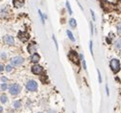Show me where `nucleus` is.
<instances>
[{
  "mask_svg": "<svg viewBox=\"0 0 121 113\" xmlns=\"http://www.w3.org/2000/svg\"><path fill=\"white\" fill-rule=\"evenodd\" d=\"M89 26H90V35H93V24H92V22L90 21V23H89Z\"/></svg>",
  "mask_w": 121,
  "mask_h": 113,
  "instance_id": "25",
  "label": "nucleus"
},
{
  "mask_svg": "<svg viewBox=\"0 0 121 113\" xmlns=\"http://www.w3.org/2000/svg\"><path fill=\"white\" fill-rule=\"evenodd\" d=\"M97 72H98V80H99V84H101V83H102V76H101V73H100V71H99V70H97Z\"/></svg>",
  "mask_w": 121,
  "mask_h": 113,
  "instance_id": "27",
  "label": "nucleus"
},
{
  "mask_svg": "<svg viewBox=\"0 0 121 113\" xmlns=\"http://www.w3.org/2000/svg\"><path fill=\"white\" fill-rule=\"evenodd\" d=\"M116 31H117V34L118 35H121V22L116 25Z\"/></svg>",
  "mask_w": 121,
  "mask_h": 113,
  "instance_id": "22",
  "label": "nucleus"
},
{
  "mask_svg": "<svg viewBox=\"0 0 121 113\" xmlns=\"http://www.w3.org/2000/svg\"><path fill=\"white\" fill-rule=\"evenodd\" d=\"M27 51L29 54H34L36 51H37V45L35 42H32V43H30L27 47Z\"/></svg>",
  "mask_w": 121,
  "mask_h": 113,
  "instance_id": "10",
  "label": "nucleus"
},
{
  "mask_svg": "<svg viewBox=\"0 0 121 113\" xmlns=\"http://www.w3.org/2000/svg\"><path fill=\"white\" fill-rule=\"evenodd\" d=\"M3 41H4L5 44H7V45H9V46H13L14 43H16L13 37H12V36H10V35L5 36V37L3 38Z\"/></svg>",
  "mask_w": 121,
  "mask_h": 113,
  "instance_id": "7",
  "label": "nucleus"
},
{
  "mask_svg": "<svg viewBox=\"0 0 121 113\" xmlns=\"http://www.w3.org/2000/svg\"><path fill=\"white\" fill-rule=\"evenodd\" d=\"M116 7H117L118 11L121 13V0H117V4H116Z\"/></svg>",
  "mask_w": 121,
  "mask_h": 113,
  "instance_id": "24",
  "label": "nucleus"
},
{
  "mask_svg": "<svg viewBox=\"0 0 121 113\" xmlns=\"http://www.w3.org/2000/svg\"><path fill=\"white\" fill-rule=\"evenodd\" d=\"M119 55H120V57H121V50H120V52H119Z\"/></svg>",
  "mask_w": 121,
  "mask_h": 113,
  "instance_id": "34",
  "label": "nucleus"
},
{
  "mask_svg": "<svg viewBox=\"0 0 121 113\" xmlns=\"http://www.w3.org/2000/svg\"><path fill=\"white\" fill-rule=\"evenodd\" d=\"M106 92H107V95H108V96H110V91H109V86H108V84L106 85Z\"/></svg>",
  "mask_w": 121,
  "mask_h": 113,
  "instance_id": "31",
  "label": "nucleus"
},
{
  "mask_svg": "<svg viewBox=\"0 0 121 113\" xmlns=\"http://www.w3.org/2000/svg\"><path fill=\"white\" fill-rule=\"evenodd\" d=\"M66 35H67V37H68V38L72 41V42H75V38H74V36H73V34H72V32L70 31V30H66Z\"/></svg>",
  "mask_w": 121,
  "mask_h": 113,
  "instance_id": "13",
  "label": "nucleus"
},
{
  "mask_svg": "<svg viewBox=\"0 0 121 113\" xmlns=\"http://www.w3.org/2000/svg\"><path fill=\"white\" fill-rule=\"evenodd\" d=\"M68 59H69L73 63L77 64V65H78L79 62H80V57H79V55L77 54V52L74 51V50L69 51V53H68Z\"/></svg>",
  "mask_w": 121,
  "mask_h": 113,
  "instance_id": "4",
  "label": "nucleus"
},
{
  "mask_svg": "<svg viewBox=\"0 0 121 113\" xmlns=\"http://www.w3.org/2000/svg\"><path fill=\"white\" fill-rule=\"evenodd\" d=\"M13 107L16 108V109H18L21 106V102L20 101H14L13 104Z\"/></svg>",
  "mask_w": 121,
  "mask_h": 113,
  "instance_id": "16",
  "label": "nucleus"
},
{
  "mask_svg": "<svg viewBox=\"0 0 121 113\" xmlns=\"http://www.w3.org/2000/svg\"><path fill=\"white\" fill-rule=\"evenodd\" d=\"M25 4V0H13V5L14 8L19 9L21 7H23Z\"/></svg>",
  "mask_w": 121,
  "mask_h": 113,
  "instance_id": "9",
  "label": "nucleus"
},
{
  "mask_svg": "<svg viewBox=\"0 0 121 113\" xmlns=\"http://www.w3.org/2000/svg\"><path fill=\"white\" fill-rule=\"evenodd\" d=\"M52 38H53V40H54V43H55V46H56V49L57 50H59V45H58V41H57V39H56V37L53 35L52 36Z\"/></svg>",
  "mask_w": 121,
  "mask_h": 113,
  "instance_id": "23",
  "label": "nucleus"
},
{
  "mask_svg": "<svg viewBox=\"0 0 121 113\" xmlns=\"http://www.w3.org/2000/svg\"><path fill=\"white\" fill-rule=\"evenodd\" d=\"M1 80L3 82V84H6V83L8 82V78H7V77H2V78H1Z\"/></svg>",
  "mask_w": 121,
  "mask_h": 113,
  "instance_id": "28",
  "label": "nucleus"
},
{
  "mask_svg": "<svg viewBox=\"0 0 121 113\" xmlns=\"http://www.w3.org/2000/svg\"><path fill=\"white\" fill-rule=\"evenodd\" d=\"M0 102H1L2 104H6L8 102V97L5 94H2L1 96H0Z\"/></svg>",
  "mask_w": 121,
  "mask_h": 113,
  "instance_id": "15",
  "label": "nucleus"
},
{
  "mask_svg": "<svg viewBox=\"0 0 121 113\" xmlns=\"http://www.w3.org/2000/svg\"><path fill=\"white\" fill-rule=\"evenodd\" d=\"M31 59V62L37 64V63L39 61V59H40V56H39L38 53H34V54H32L31 59Z\"/></svg>",
  "mask_w": 121,
  "mask_h": 113,
  "instance_id": "11",
  "label": "nucleus"
},
{
  "mask_svg": "<svg viewBox=\"0 0 121 113\" xmlns=\"http://www.w3.org/2000/svg\"><path fill=\"white\" fill-rule=\"evenodd\" d=\"M38 113H42V112H38Z\"/></svg>",
  "mask_w": 121,
  "mask_h": 113,
  "instance_id": "35",
  "label": "nucleus"
},
{
  "mask_svg": "<svg viewBox=\"0 0 121 113\" xmlns=\"http://www.w3.org/2000/svg\"><path fill=\"white\" fill-rule=\"evenodd\" d=\"M0 57H1L2 59H7V54H6L5 52H2L1 55H0Z\"/></svg>",
  "mask_w": 121,
  "mask_h": 113,
  "instance_id": "26",
  "label": "nucleus"
},
{
  "mask_svg": "<svg viewBox=\"0 0 121 113\" xmlns=\"http://www.w3.org/2000/svg\"><path fill=\"white\" fill-rule=\"evenodd\" d=\"M17 37H18L19 40L22 41V42H26V41L30 38V35L27 33V32H25V31H23V32H19L18 35H17Z\"/></svg>",
  "mask_w": 121,
  "mask_h": 113,
  "instance_id": "8",
  "label": "nucleus"
},
{
  "mask_svg": "<svg viewBox=\"0 0 121 113\" xmlns=\"http://www.w3.org/2000/svg\"><path fill=\"white\" fill-rule=\"evenodd\" d=\"M24 61H25L24 58H22L20 56H17V57H13L11 59V65H13V66H20L24 63Z\"/></svg>",
  "mask_w": 121,
  "mask_h": 113,
  "instance_id": "5",
  "label": "nucleus"
},
{
  "mask_svg": "<svg viewBox=\"0 0 121 113\" xmlns=\"http://www.w3.org/2000/svg\"><path fill=\"white\" fill-rule=\"evenodd\" d=\"M68 23H69L70 27L73 28V29L77 27V22H76V19H75V18H70V19L68 20Z\"/></svg>",
  "mask_w": 121,
  "mask_h": 113,
  "instance_id": "12",
  "label": "nucleus"
},
{
  "mask_svg": "<svg viewBox=\"0 0 121 113\" xmlns=\"http://www.w3.org/2000/svg\"><path fill=\"white\" fill-rule=\"evenodd\" d=\"M13 69V65H11V64H9V65H6V66H5V70H6L8 73H9V72H12Z\"/></svg>",
  "mask_w": 121,
  "mask_h": 113,
  "instance_id": "20",
  "label": "nucleus"
},
{
  "mask_svg": "<svg viewBox=\"0 0 121 113\" xmlns=\"http://www.w3.org/2000/svg\"><path fill=\"white\" fill-rule=\"evenodd\" d=\"M38 13H39V17H40V20H41V23L44 24V17H43V13H41L40 10H38Z\"/></svg>",
  "mask_w": 121,
  "mask_h": 113,
  "instance_id": "19",
  "label": "nucleus"
},
{
  "mask_svg": "<svg viewBox=\"0 0 121 113\" xmlns=\"http://www.w3.org/2000/svg\"><path fill=\"white\" fill-rule=\"evenodd\" d=\"M9 92L11 95L13 96H17L20 91H21V86L18 84H12L10 86H9Z\"/></svg>",
  "mask_w": 121,
  "mask_h": 113,
  "instance_id": "2",
  "label": "nucleus"
},
{
  "mask_svg": "<svg viewBox=\"0 0 121 113\" xmlns=\"http://www.w3.org/2000/svg\"><path fill=\"white\" fill-rule=\"evenodd\" d=\"M0 88H1V90H2V91H6V90L9 88V86H8V84H2L1 85H0Z\"/></svg>",
  "mask_w": 121,
  "mask_h": 113,
  "instance_id": "21",
  "label": "nucleus"
},
{
  "mask_svg": "<svg viewBox=\"0 0 121 113\" xmlns=\"http://www.w3.org/2000/svg\"><path fill=\"white\" fill-rule=\"evenodd\" d=\"M65 6H66V9H67V11H68V13H69V14H72V13H73V11H72L71 6H70V3H69L68 1H65Z\"/></svg>",
  "mask_w": 121,
  "mask_h": 113,
  "instance_id": "17",
  "label": "nucleus"
},
{
  "mask_svg": "<svg viewBox=\"0 0 121 113\" xmlns=\"http://www.w3.org/2000/svg\"><path fill=\"white\" fill-rule=\"evenodd\" d=\"M5 66L3 65V64H0V72L1 71H3V70H5V68H4Z\"/></svg>",
  "mask_w": 121,
  "mask_h": 113,
  "instance_id": "32",
  "label": "nucleus"
},
{
  "mask_svg": "<svg viewBox=\"0 0 121 113\" xmlns=\"http://www.w3.org/2000/svg\"><path fill=\"white\" fill-rule=\"evenodd\" d=\"M2 111H3V108H2L1 106H0V113H2Z\"/></svg>",
  "mask_w": 121,
  "mask_h": 113,
  "instance_id": "33",
  "label": "nucleus"
},
{
  "mask_svg": "<svg viewBox=\"0 0 121 113\" xmlns=\"http://www.w3.org/2000/svg\"><path fill=\"white\" fill-rule=\"evenodd\" d=\"M31 71H32V73H33L34 75L40 76V75L43 73V68H42V66L39 65V64L37 63V64H34V65L32 66Z\"/></svg>",
  "mask_w": 121,
  "mask_h": 113,
  "instance_id": "6",
  "label": "nucleus"
},
{
  "mask_svg": "<svg viewBox=\"0 0 121 113\" xmlns=\"http://www.w3.org/2000/svg\"><path fill=\"white\" fill-rule=\"evenodd\" d=\"M114 48L115 49H121V38L115 40L114 42Z\"/></svg>",
  "mask_w": 121,
  "mask_h": 113,
  "instance_id": "14",
  "label": "nucleus"
},
{
  "mask_svg": "<svg viewBox=\"0 0 121 113\" xmlns=\"http://www.w3.org/2000/svg\"><path fill=\"white\" fill-rule=\"evenodd\" d=\"M82 64H83L84 69L86 70V60H85V59H83V60H82Z\"/></svg>",
  "mask_w": 121,
  "mask_h": 113,
  "instance_id": "29",
  "label": "nucleus"
},
{
  "mask_svg": "<svg viewBox=\"0 0 121 113\" xmlns=\"http://www.w3.org/2000/svg\"><path fill=\"white\" fill-rule=\"evenodd\" d=\"M110 67L113 74H117L121 70V63L118 59H112L110 61Z\"/></svg>",
  "mask_w": 121,
  "mask_h": 113,
  "instance_id": "1",
  "label": "nucleus"
},
{
  "mask_svg": "<svg viewBox=\"0 0 121 113\" xmlns=\"http://www.w3.org/2000/svg\"><path fill=\"white\" fill-rule=\"evenodd\" d=\"M39 88L38 83L36 82L35 80H29L28 82L26 83V89L28 91H31V92H36Z\"/></svg>",
  "mask_w": 121,
  "mask_h": 113,
  "instance_id": "3",
  "label": "nucleus"
},
{
  "mask_svg": "<svg viewBox=\"0 0 121 113\" xmlns=\"http://www.w3.org/2000/svg\"><path fill=\"white\" fill-rule=\"evenodd\" d=\"M90 13H91V15H92V18H93V21H95V13H94V12L92 11V10H90Z\"/></svg>",
  "mask_w": 121,
  "mask_h": 113,
  "instance_id": "30",
  "label": "nucleus"
},
{
  "mask_svg": "<svg viewBox=\"0 0 121 113\" xmlns=\"http://www.w3.org/2000/svg\"><path fill=\"white\" fill-rule=\"evenodd\" d=\"M89 51H90V54L93 57V43H92V40L89 41Z\"/></svg>",
  "mask_w": 121,
  "mask_h": 113,
  "instance_id": "18",
  "label": "nucleus"
}]
</instances>
